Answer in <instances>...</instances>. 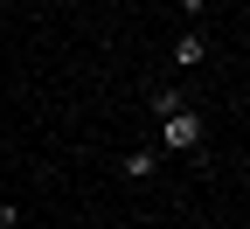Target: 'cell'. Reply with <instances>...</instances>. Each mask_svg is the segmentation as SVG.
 Here are the masks:
<instances>
[{"mask_svg": "<svg viewBox=\"0 0 250 229\" xmlns=\"http://www.w3.org/2000/svg\"><path fill=\"white\" fill-rule=\"evenodd\" d=\"M174 62H181V70L208 62V35H202V28H181V35H174Z\"/></svg>", "mask_w": 250, "mask_h": 229, "instance_id": "2", "label": "cell"}, {"mask_svg": "<svg viewBox=\"0 0 250 229\" xmlns=\"http://www.w3.org/2000/svg\"><path fill=\"white\" fill-rule=\"evenodd\" d=\"M153 167H160V153H146V146L118 160V174H125V181H132V187H146V181H153Z\"/></svg>", "mask_w": 250, "mask_h": 229, "instance_id": "3", "label": "cell"}, {"mask_svg": "<svg viewBox=\"0 0 250 229\" xmlns=\"http://www.w3.org/2000/svg\"><path fill=\"white\" fill-rule=\"evenodd\" d=\"M208 14V0H181V21H202Z\"/></svg>", "mask_w": 250, "mask_h": 229, "instance_id": "6", "label": "cell"}, {"mask_svg": "<svg viewBox=\"0 0 250 229\" xmlns=\"http://www.w3.org/2000/svg\"><path fill=\"white\" fill-rule=\"evenodd\" d=\"M146 104H153V118H167L174 104H188V97H181L174 83H153V90H146Z\"/></svg>", "mask_w": 250, "mask_h": 229, "instance_id": "4", "label": "cell"}, {"mask_svg": "<svg viewBox=\"0 0 250 229\" xmlns=\"http://www.w3.org/2000/svg\"><path fill=\"white\" fill-rule=\"evenodd\" d=\"M160 153H188V160H202V111L195 104H174L167 118H160Z\"/></svg>", "mask_w": 250, "mask_h": 229, "instance_id": "1", "label": "cell"}, {"mask_svg": "<svg viewBox=\"0 0 250 229\" xmlns=\"http://www.w3.org/2000/svg\"><path fill=\"white\" fill-rule=\"evenodd\" d=\"M208 7H215V0H208ZM223 7H236V0H223Z\"/></svg>", "mask_w": 250, "mask_h": 229, "instance_id": "7", "label": "cell"}, {"mask_svg": "<svg viewBox=\"0 0 250 229\" xmlns=\"http://www.w3.org/2000/svg\"><path fill=\"white\" fill-rule=\"evenodd\" d=\"M0 229H21V208L7 202V194H0Z\"/></svg>", "mask_w": 250, "mask_h": 229, "instance_id": "5", "label": "cell"}]
</instances>
